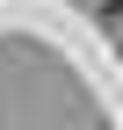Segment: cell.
<instances>
[{"label": "cell", "instance_id": "obj_1", "mask_svg": "<svg viewBox=\"0 0 123 130\" xmlns=\"http://www.w3.org/2000/svg\"><path fill=\"white\" fill-rule=\"evenodd\" d=\"M101 7H123V0H101Z\"/></svg>", "mask_w": 123, "mask_h": 130}]
</instances>
